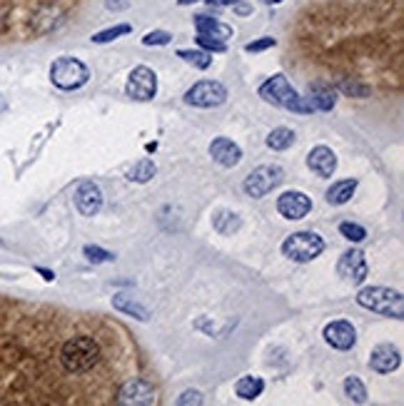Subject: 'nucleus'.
Instances as JSON below:
<instances>
[{
    "mask_svg": "<svg viewBox=\"0 0 404 406\" xmlns=\"http://www.w3.org/2000/svg\"><path fill=\"white\" fill-rule=\"evenodd\" d=\"M267 147L275 152H282V150H290V147L294 145V133L290 128H277L272 130V133L267 135Z\"/></svg>",
    "mask_w": 404,
    "mask_h": 406,
    "instance_id": "nucleus-22",
    "label": "nucleus"
},
{
    "mask_svg": "<svg viewBox=\"0 0 404 406\" xmlns=\"http://www.w3.org/2000/svg\"><path fill=\"white\" fill-rule=\"evenodd\" d=\"M130 3L128 0H105V8L107 10H125Z\"/></svg>",
    "mask_w": 404,
    "mask_h": 406,
    "instance_id": "nucleus-34",
    "label": "nucleus"
},
{
    "mask_svg": "<svg viewBox=\"0 0 404 406\" xmlns=\"http://www.w3.org/2000/svg\"><path fill=\"white\" fill-rule=\"evenodd\" d=\"M50 80L60 90H80L82 85H88L90 70L82 60L63 55V58L53 60V65H50Z\"/></svg>",
    "mask_w": 404,
    "mask_h": 406,
    "instance_id": "nucleus-4",
    "label": "nucleus"
},
{
    "mask_svg": "<svg viewBox=\"0 0 404 406\" xmlns=\"http://www.w3.org/2000/svg\"><path fill=\"white\" fill-rule=\"evenodd\" d=\"M185 103L193 105V107H202V110L220 107V105L227 103V87L217 80H200L185 93Z\"/></svg>",
    "mask_w": 404,
    "mask_h": 406,
    "instance_id": "nucleus-7",
    "label": "nucleus"
},
{
    "mask_svg": "<svg viewBox=\"0 0 404 406\" xmlns=\"http://www.w3.org/2000/svg\"><path fill=\"white\" fill-rule=\"evenodd\" d=\"M60 361H63L68 374H85L95 369L100 361V344L93 337H73L63 344L60 352Z\"/></svg>",
    "mask_w": 404,
    "mask_h": 406,
    "instance_id": "nucleus-1",
    "label": "nucleus"
},
{
    "mask_svg": "<svg viewBox=\"0 0 404 406\" xmlns=\"http://www.w3.org/2000/svg\"><path fill=\"white\" fill-rule=\"evenodd\" d=\"M172 43V33L167 30H150V33L142 35V45L145 47H163Z\"/></svg>",
    "mask_w": 404,
    "mask_h": 406,
    "instance_id": "nucleus-29",
    "label": "nucleus"
},
{
    "mask_svg": "<svg viewBox=\"0 0 404 406\" xmlns=\"http://www.w3.org/2000/svg\"><path fill=\"white\" fill-rule=\"evenodd\" d=\"M342 389H345L347 399H352L354 404H364L367 401V389H364V384L357 377H347L345 384H342Z\"/></svg>",
    "mask_w": 404,
    "mask_h": 406,
    "instance_id": "nucleus-27",
    "label": "nucleus"
},
{
    "mask_svg": "<svg viewBox=\"0 0 404 406\" xmlns=\"http://www.w3.org/2000/svg\"><path fill=\"white\" fill-rule=\"evenodd\" d=\"M195 3H202V0H177V6H195Z\"/></svg>",
    "mask_w": 404,
    "mask_h": 406,
    "instance_id": "nucleus-38",
    "label": "nucleus"
},
{
    "mask_svg": "<svg viewBox=\"0 0 404 406\" xmlns=\"http://www.w3.org/2000/svg\"><path fill=\"white\" fill-rule=\"evenodd\" d=\"M155 172H158V167H155L153 160H147V157H142V160H137V163L133 165V170L128 172V180H130V182H140V185H145V182L153 180Z\"/></svg>",
    "mask_w": 404,
    "mask_h": 406,
    "instance_id": "nucleus-23",
    "label": "nucleus"
},
{
    "mask_svg": "<svg viewBox=\"0 0 404 406\" xmlns=\"http://www.w3.org/2000/svg\"><path fill=\"white\" fill-rule=\"evenodd\" d=\"M202 401H205V399H202V394H200V391H195V389L182 391V394L177 396V404H180V406H188V404L197 406V404H202Z\"/></svg>",
    "mask_w": 404,
    "mask_h": 406,
    "instance_id": "nucleus-33",
    "label": "nucleus"
},
{
    "mask_svg": "<svg viewBox=\"0 0 404 406\" xmlns=\"http://www.w3.org/2000/svg\"><path fill=\"white\" fill-rule=\"evenodd\" d=\"M125 95L137 103H147L158 95V75H155L153 68L147 65H137V68L130 70L128 82H125Z\"/></svg>",
    "mask_w": 404,
    "mask_h": 406,
    "instance_id": "nucleus-8",
    "label": "nucleus"
},
{
    "mask_svg": "<svg viewBox=\"0 0 404 406\" xmlns=\"http://www.w3.org/2000/svg\"><path fill=\"white\" fill-rule=\"evenodd\" d=\"M177 58L197 70H207L212 65V52L207 50H188V47H182V50H177Z\"/></svg>",
    "mask_w": 404,
    "mask_h": 406,
    "instance_id": "nucleus-25",
    "label": "nucleus"
},
{
    "mask_svg": "<svg viewBox=\"0 0 404 406\" xmlns=\"http://www.w3.org/2000/svg\"><path fill=\"white\" fill-rule=\"evenodd\" d=\"M0 107H3V100H0Z\"/></svg>",
    "mask_w": 404,
    "mask_h": 406,
    "instance_id": "nucleus-40",
    "label": "nucleus"
},
{
    "mask_svg": "<svg viewBox=\"0 0 404 406\" xmlns=\"http://www.w3.org/2000/svg\"><path fill=\"white\" fill-rule=\"evenodd\" d=\"M264 391V382L260 377H242L234 384V394L242 401H255Z\"/></svg>",
    "mask_w": 404,
    "mask_h": 406,
    "instance_id": "nucleus-21",
    "label": "nucleus"
},
{
    "mask_svg": "<svg viewBox=\"0 0 404 406\" xmlns=\"http://www.w3.org/2000/svg\"><path fill=\"white\" fill-rule=\"evenodd\" d=\"M262 6H280V3H285V0H260Z\"/></svg>",
    "mask_w": 404,
    "mask_h": 406,
    "instance_id": "nucleus-39",
    "label": "nucleus"
},
{
    "mask_svg": "<svg viewBox=\"0 0 404 406\" xmlns=\"http://www.w3.org/2000/svg\"><path fill=\"white\" fill-rule=\"evenodd\" d=\"M324 252V239L317 232H294L282 242V255L297 264L317 260Z\"/></svg>",
    "mask_w": 404,
    "mask_h": 406,
    "instance_id": "nucleus-5",
    "label": "nucleus"
},
{
    "mask_svg": "<svg viewBox=\"0 0 404 406\" xmlns=\"http://www.w3.org/2000/svg\"><path fill=\"white\" fill-rule=\"evenodd\" d=\"M340 234L347 239V242L352 244H359L367 239V230H364L362 225H357V222H342L340 225Z\"/></svg>",
    "mask_w": 404,
    "mask_h": 406,
    "instance_id": "nucleus-28",
    "label": "nucleus"
},
{
    "mask_svg": "<svg viewBox=\"0 0 404 406\" xmlns=\"http://www.w3.org/2000/svg\"><path fill=\"white\" fill-rule=\"evenodd\" d=\"M322 337L332 349H337V352H347V349H352L354 344H357V329L352 326V322L337 319V322H329V324L324 326Z\"/></svg>",
    "mask_w": 404,
    "mask_h": 406,
    "instance_id": "nucleus-11",
    "label": "nucleus"
},
{
    "mask_svg": "<svg viewBox=\"0 0 404 406\" xmlns=\"http://www.w3.org/2000/svg\"><path fill=\"white\" fill-rule=\"evenodd\" d=\"M38 272L43 274V279H45V282H53V279H55V274L50 272V269H43V267H38Z\"/></svg>",
    "mask_w": 404,
    "mask_h": 406,
    "instance_id": "nucleus-37",
    "label": "nucleus"
},
{
    "mask_svg": "<svg viewBox=\"0 0 404 406\" xmlns=\"http://www.w3.org/2000/svg\"><path fill=\"white\" fill-rule=\"evenodd\" d=\"M210 157L223 167H237L242 160V150L230 137H215L210 142Z\"/></svg>",
    "mask_w": 404,
    "mask_h": 406,
    "instance_id": "nucleus-15",
    "label": "nucleus"
},
{
    "mask_svg": "<svg viewBox=\"0 0 404 406\" xmlns=\"http://www.w3.org/2000/svg\"><path fill=\"white\" fill-rule=\"evenodd\" d=\"M75 207L80 215L95 217L100 212V207H103V190L90 180L80 182L75 190Z\"/></svg>",
    "mask_w": 404,
    "mask_h": 406,
    "instance_id": "nucleus-13",
    "label": "nucleus"
},
{
    "mask_svg": "<svg viewBox=\"0 0 404 406\" xmlns=\"http://www.w3.org/2000/svg\"><path fill=\"white\" fill-rule=\"evenodd\" d=\"M399 364H402V354L392 344H380V347L372 349V356H369V369L372 372L392 374L394 369H399Z\"/></svg>",
    "mask_w": 404,
    "mask_h": 406,
    "instance_id": "nucleus-14",
    "label": "nucleus"
},
{
    "mask_svg": "<svg viewBox=\"0 0 404 406\" xmlns=\"http://www.w3.org/2000/svg\"><path fill=\"white\" fill-rule=\"evenodd\" d=\"M212 225H215V230L220 234H232L242 227V220L234 215V212H217L215 220H212Z\"/></svg>",
    "mask_w": 404,
    "mask_h": 406,
    "instance_id": "nucleus-26",
    "label": "nucleus"
},
{
    "mask_svg": "<svg viewBox=\"0 0 404 406\" xmlns=\"http://www.w3.org/2000/svg\"><path fill=\"white\" fill-rule=\"evenodd\" d=\"M232 8L240 13V15H250V13H252V6H247L245 0H242V3H237V6H232Z\"/></svg>",
    "mask_w": 404,
    "mask_h": 406,
    "instance_id": "nucleus-36",
    "label": "nucleus"
},
{
    "mask_svg": "<svg viewBox=\"0 0 404 406\" xmlns=\"http://www.w3.org/2000/svg\"><path fill=\"white\" fill-rule=\"evenodd\" d=\"M117 404H155V389L147 379H133L117 391Z\"/></svg>",
    "mask_w": 404,
    "mask_h": 406,
    "instance_id": "nucleus-12",
    "label": "nucleus"
},
{
    "mask_svg": "<svg viewBox=\"0 0 404 406\" xmlns=\"http://www.w3.org/2000/svg\"><path fill=\"white\" fill-rule=\"evenodd\" d=\"M112 307H115L117 312H123V314H128V317H133V319H137V322H150V312H147L137 299H133L130 294H115L112 296Z\"/></svg>",
    "mask_w": 404,
    "mask_h": 406,
    "instance_id": "nucleus-19",
    "label": "nucleus"
},
{
    "mask_svg": "<svg viewBox=\"0 0 404 406\" xmlns=\"http://www.w3.org/2000/svg\"><path fill=\"white\" fill-rule=\"evenodd\" d=\"M307 167L317 174V177H332L337 170V155L329 147L317 145L312 147V152L307 155Z\"/></svg>",
    "mask_w": 404,
    "mask_h": 406,
    "instance_id": "nucleus-16",
    "label": "nucleus"
},
{
    "mask_svg": "<svg viewBox=\"0 0 404 406\" xmlns=\"http://www.w3.org/2000/svg\"><path fill=\"white\" fill-rule=\"evenodd\" d=\"M130 33H133V25L117 23V25H112V28H105V30H100V33H95L90 40H93L95 45H107V43L117 40V38H123V35H130Z\"/></svg>",
    "mask_w": 404,
    "mask_h": 406,
    "instance_id": "nucleus-24",
    "label": "nucleus"
},
{
    "mask_svg": "<svg viewBox=\"0 0 404 406\" xmlns=\"http://www.w3.org/2000/svg\"><path fill=\"white\" fill-rule=\"evenodd\" d=\"M207 6L212 8H230V6H237V3H242V0H205Z\"/></svg>",
    "mask_w": 404,
    "mask_h": 406,
    "instance_id": "nucleus-35",
    "label": "nucleus"
},
{
    "mask_svg": "<svg viewBox=\"0 0 404 406\" xmlns=\"http://www.w3.org/2000/svg\"><path fill=\"white\" fill-rule=\"evenodd\" d=\"M82 255L88 257V262H93V264H103V262L115 260L112 252L103 250V247H98V244H85V247H82Z\"/></svg>",
    "mask_w": 404,
    "mask_h": 406,
    "instance_id": "nucleus-30",
    "label": "nucleus"
},
{
    "mask_svg": "<svg viewBox=\"0 0 404 406\" xmlns=\"http://www.w3.org/2000/svg\"><path fill=\"white\" fill-rule=\"evenodd\" d=\"M282 180H285V172H282L280 165H262V167L252 170L247 174L245 182H242V190H245L247 197L260 200L264 195H269L275 187H280Z\"/></svg>",
    "mask_w": 404,
    "mask_h": 406,
    "instance_id": "nucleus-6",
    "label": "nucleus"
},
{
    "mask_svg": "<svg viewBox=\"0 0 404 406\" xmlns=\"http://www.w3.org/2000/svg\"><path fill=\"white\" fill-rule=\"evenodd\" d=\"M257 93L264 103L275 105V107H285V110H292V112H315L312 105L307 103V98H299V93L290 85V80L282 73H277L267 82H262Z\"/></svg>",
    "mask_w": 404,
    "mask_h": 406,
    "instance_id": "nucleus-2",
    "label": "nucleus"
},
{
    "mask_svg": "<svg viewBox=\"0 0 404 406\" xmlns=\"http://www.w3.org/2000/svg\"><path fill=\"white\" fill-rule=\"evenodd\" d=\"M277 212H280L285 220H305L312 212V200L307 197L305 192L290 190L277 197Z\"/></svg>",
    "mask_w": 404,
    "mask_h": 406,
    "instance_id": "nucleus-10",
    "label": "nucleus"
},
{
    "mask_svg": "<svg viewBox=\"0 0 404 406\" xmlns=\"http://www.w3.org/2000/svg\"><path fill=\"white\" fill-rule=\"evenodd\" d=\"M357 304L369 309V312L389 317V319H402L404 317L402 292L389 290V287H364L357 294Z\"/></svg>",
    "mask_w": 404,
    "mask_h": 406,
    "instance_id": "nucleus-3",
    "label": "nucleus"
},
{
    "mask_svg": "<svg viewBox=\"0 0 404 406\" xmlns=\"http://www.w3.org/2000/svg\"><path fill=\"white\" fill-rule=\"evenodd\" d=\"M354 190H357V180H337L332 182V187L327 190V202L334 204V207H340V204H347L352 200V195H354Z\"/></svg>",
    "mask_w": 404,
    "mask_h": 406,
    "instance_id": "nucleus-20",
    "label": "nucleus"
},
{
    "mask_svg": "<svg viewBox=\"0 0 404 406\" xmlns=\"http://www.w3.org/2000/svg\"><path fill=\"white\" fill-rule=\"evenodd\" d=\"M337 274H340L345 282H350V285H362L369 274L367 260H364L362 252L347 250L345 255L340 257V262H337Z\"/></svg>",
    "mask_w": 404,
    "mask_h": 406,
    "instance_id": "nucleus-9",
    "label": "nucleus"
},
{
    "mask_svg": "<svg viewBox=\"0 0 404 406\" xmlns=\"http://www.w3.org/2000/svg\"><path fill=\"white\" fill-rule=\"evenodd\" d=\"M307 103L312 105V110H320V112H329L337 103V95L329 85H322V82H317V85L310 87V98Z\"/></svg>",
    "mask_w": 404,
    "mask_h": 406,
    "instance_id": "nucleus-18",
    "label": "nucleus"
},
{
    "mask_svg": "<svg viewBox=\"0 0 404 406\" xmlns=\"http://www.w3.org/2000/svg\"><path fill=\"white\" fill-rule=\"evenodd\" d=\"M195 30H197V35H210V38H217V40H230L234 35V30L230 28V25L220 23V20H215V17L210 15H195Z\"/></svg>",
    "mask_w": 404,
    "mask_h": 406,
    "instance_id": "nucleus-17",
    "label": "nucleus"
},
{
    "mask_svg": "<svg viewBox=\"0 0 404 406\" xmlns=\"http://www.w3.org/2000/svg\"><path fill=\"white\" fill-rule=\"evenodd\" d=\"M197 45L207 52H225L227 50V43L217 40V38H210V35H197Z\"/></svg>",
    "mask_w": 404,
    "mask_h": 406,
    "instance_id": "nucleus-31",
    "label": "nucleus"
},
{
    "mask_svg": "<svg viewBox=\"0 0 404 406\" xmlns=\"http://www.w3.org/2000/svg\"><path fill=\"white\" fill-rule=\"evenodd\" d=\"M277 40L275 38H269V35H264V38H257V40H252L245 45V52H264L269 50V47H275Z\"/></svg>",
    "mask_w": 404,
    "mask_h": 406,
    "instance_id": "nucleus-32",
    "label": "nucleus"
}]
</instances>
